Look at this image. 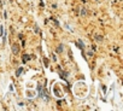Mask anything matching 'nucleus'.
Listing matches in <instances>:
<instances>
[{
	"label": "nucleus",
	"instance_id": "f03ea898",
	"mask_svg": "<svg viewBox=\"0 0 123 111\" xmlns=\"http://www.w3.org/2000/svg\"><path fill=\"white\" fill-rule=\"evenodd\" d=\"M12 52H13V54H17L18 53V46L17 45H13L12 46Z\"/></svg>",
	"mask_w": 123,
	"mask_h": 111
},
{
	"label": "nucleus",
	"instance_id": "39448f33",
	"mask_svg": "<svg viewBox=\"0 0 123 111\" xmlns=\"http://www.w3.org/2000/svg\"><path fill=\"white\" fill-rule=\"evenodd\" d=\"M57 52H58V53L63 52V45H59V46H58V48H57Z\"/></svg>",
	"mask_w": 123,
	"mask_h": 111
},
{
	"label": "nucleus",
	"instance_id": "f257e3e1",
	"mask_svg": "<svg viewBox=\"0 0 123 111\" xmlns=\"http://www.w3.org/2000/svg\"><path fill=\"white\" fill-rule=\"evenodd\" d=\"M76 45H77L80 48H83V47H85V45H83V42H82V40H81V39H79V41L76 42Z\"/></svg>",
	"mask_w": 123,
	"mask_h": 111
},
{
	"label": "nucleus",
	"instance_id": "423d86ee",
	"mask_svg": "<svg viewBox=\"0 0 123 111\" xmlns=\"http://www.w3.org/2000/svg\"><path fill=\"white\" fill-rule=\"evenodd\" d=\"M97 41H103V36H97Z\"/></svg>",
	"mask_w": 123,
	"mask_h": 111
},
{
	"label": "nucleus",
	"instance_id": "20e7f679",
	"mask_svg": "<svg viewBox=\"0 0 123 111\" xmlns=\"http://www.w3.org/2000/svg\"><path fill=\"white\" fill-rule=\"evenodd\" d=\"M22 71H23V68H18V70L16 71V76H19L22 74Z\"/></svg>",
	"mask_w": 123,
	"mask_h": 111
},
{
	"label": "nucleus",
	"instance_id": "7ed1b4c3",
	"mask_svg": "<svg viewBox=\"0 0 123 111\" xmlns=\"http://www.w3.org/2000/svg\"><path fill=\"white\" fill-rule=\"evenodd\" d=\"M30 59V56H28V54H24L23 56V62H27V61H29Z\"/></svg>",
	"mask_w": 123,
	"mask_h": 111
}]
</instances>
